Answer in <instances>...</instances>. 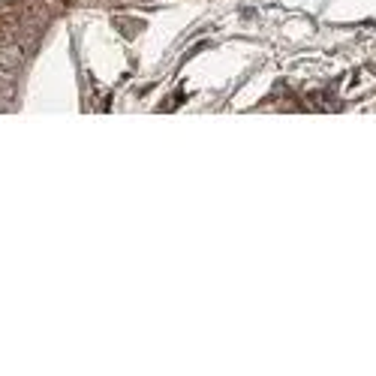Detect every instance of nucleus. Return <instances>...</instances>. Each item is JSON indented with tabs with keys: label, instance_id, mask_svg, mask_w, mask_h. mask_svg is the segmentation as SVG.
<instances>
[{
	"label": "nucleus",
	"instance_id": "nucleus-1",
	"mask_svg": "<svg viewBox=\"0 0 376 376\" xmlns=\"http://www.w3.org/2000/svg\"><path fill=\"white\" fill-rule=\"evenodd\" d=\"M19 33H24V24H21L19 15H6V19H0V48L15 46Z\"/></svg>",
	"mask_w": 376,
	"mask_h": 376
},
{
	"label": "nucleus",
	"instance_id": "nucleus-2",
	"mask_svg": "<svg viewBox=\"0 0 376 376\" xmlns=\"http://www.w3.org/2000/svg\"><path fill=\"white\" fill-rule=\"evenodd\" d=\"M21 48L19 46H3L0 48V72L3 75H15L21 70Z\"/></svg>",
	"mask_w": 376,
	"mask_h": 376
},
{
	"label": "nucleus",
	"instance_id": "nucleus-3",
	"mask_svg": "<svg viewBox=\"0 0 376 376\" xmlns=\"http://www.w3.org/2000/svg\"><path fill=\"white\" fill-rule=\"evenodd\" d=\"M12 94H15V85L10 81V75L0 72V99H12Z\"/></svg>",
	"mask_w": 376,
	"mask_h": 376
}]
</instances>
